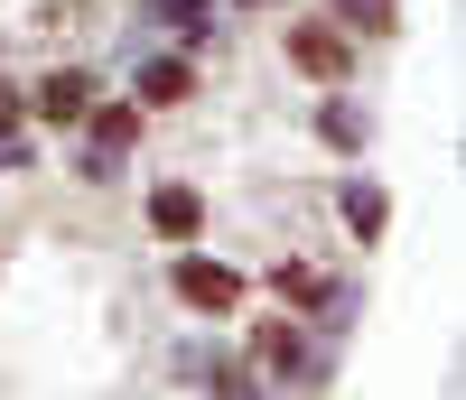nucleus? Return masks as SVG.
<instances>
[{
	"label": "nucleus",
	"mask_w": 466,
	"mask_h": 400,
	"mask_svg": "<svg viewBox=\"0 0 466 400\" xmlns=\"http://www.w3.org/2000/svg\"><path fill=\"white\" fill-rule=\"evenodd\" d=\"M289 65H299V75H318V85H336V75H345V28L299 19V28H289Z\"/></svg>",
	"instance_id": "nucleus-1"
},
{
	"label": "nucleus",
	"mask_w": 466,
	"mask_h": 400,
	"mask_svg": "<svg viewBox=\"0 0 466 400\" xmlns=\"http://www.w3.org/2000/svg\"><path fill=\"white\" fill-rule=\"evenodd\" d=\"M177 298L197 307V316H224L233 298H243V279H233L224 261H177Z\"/></svg>",
	"instance_id": "nucleus-2"
},
{
	"label": "nucleus",
	"mask_w": 466,
	"mask_h": 400,
	"mask_svg": "<svg viewBox=\"0 0 466 400\" xmlns=\"http://www.w3.org/2000/svg\"><path fill=\"white\" fill-rule=\"evenodd\" d=\"M149 224H159L168 243H197V224H206V205H197V186H159V195H149Z\"/></svg>",
	"instance_id": "nucleus-3"
},
{
	"label": "nucleus",
	"mask_w": 466,
	"mask_h": 400,
	"mask_svg": "<svg viewBox=\"0 0 466 400\" xmlns=\"http://www.w3.org/2000/svg\"><path fill=\"white\" fill-rule=\"evenodd\" d=\"M37 112H47V122H85L94 85H85V75H47V85H37Z\"/></svg>",
	"instance_id": "nucleus-4"
},
{
	"label": "nucleus",
	"mask_w": 466,
	"mask_h": 400,
	"mask_svg": "<svg viewBox=\"0 0 466 400\" xmlns=\"http://www.w3.org/2000/svg\"><path fill=\"white\" fill-rule=\"evenodd\" d=\"M187 85H197V75H187L177 56H159V65H140V103H187Z\"/></svg>",
	"instance_id": "nucleus-5"
},
{
	"label": "nucleus",
	"mask_w": 466,
	"mask_h": 400,
	"mask_svg": "<svg viewBox=\"0 0 466 400\" xmlns=\"http://www.w3.org/2000/svg\"><path fill=\"white\" fill-rule=\"evenodd\" d=\"M94 140H103V149H131V140H140V112H131V103H103V112H94Z\"/></svg>",
	"instance_id": "nucleus-6"
},
{
	"label": "nucleus",
	"mask_w": 466,
	"mask_h": 400,
	"mask_svg": "<svg viewBox=\"0 0 466 400\" xmlns=\"http://www.w3.org/2000/svg\"><path fill=\"white\" fill-rule=\"evenodd\" d=\"M252 354H261V364H280V373H289V364H299V335H289V326H261V335H252Z\"/></svg>",
	"instance_id": "nucleus-7"
}]
</instances>
